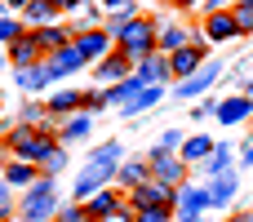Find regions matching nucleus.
<instances>
[{"instance_id":"nucleus-1","label":"nucleus","mask_w":253,"mask_h":222,"mask_svg":"<svg viewBox=\"0 0 253 222\" xmlns=\"http://www.w3.org/2000/svg\"><path fill=\"white\" fill-rule=\"evenodd\" d=\"M116 174H120V142H107V147H98V151L89 156V165L80 169V178H76V196H80V200L98 196Z\"/></svg>"},{"instance_id":"nucleus-2","label":"nucleus","mask_w":253,"mask_h":222,"mask_svg":"<svg viewBox=\"0 0 253 222\" xmlns=\"http://www.w3.org/2000/svg\"><path fill=\"white\" fill-rule=\"evenodd\" d=\"M156 22H160V18H138V13H133V18L120 27L116 44H120V53H125L133 67H138L142 58H151V53H156Z\"/></svg>"},{"instance_id":"nucleus-3","label":"nucleus","mask_w":253,"mask_h":222,"mask_svg":"<svg viewBox=\"0 0 253 222\" xmlns=\"http://www.w3.org/2000/svg\"><path fill=\"white\" fill-rule=\"evenodd\" d=\"M9 147H13V156L18 160H31V165H40L58 142L49 138V129H27V125H13L9 129Z\"/></svg>"},{"instance_id":"nucleus-4","label":"nucleus","mask_w":253,"mask_h":222,"mask_svg":"<svg viewBox=\"0 0 253 222\" xmlns=\"http://www.w3.org/2000/svg\"><path fill=\"white\" fill-rule=\"evenodd\" d=\"M173 196H178V187L151 178V182H142L138 191H129L125 200H129V209H173Z\"/></svg>"},{"instance_id":"nucleus-5","label":"nucleus","mask_w":253,"mask_h":222,"mask_svg":"<svg viewBox=\"0 0 253 222\" xmlns=\"http://www.w3.org/2000/svg\"><path fill=\"white\" fill-rule=\"evenodd\" d=\"M147 160H151V178H160V182H169V187H182V182H187V165H182V156H178V151L151 147V151H147Z\"/></svg>"},{"instance_id":"nucleus-6","label":"nucleus","mask_w":253,"mask_h":222,"mask_svg":"<svg viewBox=\"0 0 253 222\" xmlns=\"http://www.w3.org/2000/svg\"><path fill=\"white\" fill-rule=\"evenodd\" d=\"M173 209H178V214H209V209H213L209 182H182L178 196H173Z\"/></svg>"},{"instance_id":"nucleus-7","label":"nucleus","mask_w":253,"mask_h":222,"mask_svg":"<svg viewBox=\"0 0 253 222\" xmlns=\"http://www.w3.org/2000/svg\"><path fill=\"white\" fill-rule=\"evenodd\" d=\"M187 44H196V36H191L182 22H156V53L173 58V53L187 49Z\"/></svg>"},{"instance_id":"nucleus-8","label":"nucleus","mask_w":253,"mask_h":222,"mask_svg":"<svg viewBox=\"0 0 253 222\" xmlns=\"http://www.w3.org/2000/svg\"><path fill=\"white\" fill-rule=\"evenodd\" d=\"M205 62H209V58H205V44L196 40V44H187V49H178V53L169 58V71H173V80L182 85V80H191Z\"/></svg>"},{"instance_id":"nucleus-9","label":"nucleus","mask_w":253,"mask_h":222,"mask_svg":"<svg viewBox=\"0 0 253 222\" xmlns=\"http://www.w3.org/2000/svg\"><path fill=\"white\" fill-rule=\"evenodd\" d=\"M84 209H89V218H93V222H116V218H120V209H125V196L111 191V187H102L98 196L84 200Z\"/></svg>"},{"instance_id":"nucleus-10","label":"nucleus","mask_w":253,"mask_h":222,"mask_svg":"<svg viewBox=\"0 0 253 222\" xmlns=\"http://www.w3.org/2000/svg\"><path fill=\"white\" fill-rule=\"evenodd\" d=\"M22 214L31 222H40L44 214H53V182H49V178L31 182V191H27V200H22Z\"/></svg>"},{"instance_id":"nucleus-11","label":"nucleus","mask_w":253,"mask_h":222,"mask_svg":"<svg viewBox=\"0 0 253 222\" xmlns=\"http://www.w3.org/2000/svg\"><path fill=\"white\" fill-rule=\"evenodd\" d=\"M236 36H240V27H236V13H231V9L205 13V40H213V44H227V40H236Z\"/></svg>"},{"instance_id":"nucleus-12","label":"nucleus","mask_w":253,"mask_h":222,"mask_svg":"<svg viewBox=\"0 0 253 222\" xmlns=\"http://www.w3.org/2000/svg\"><path fill=\"white\" fill-rule=\"evenodd\" d=\"M245 120H253V98L249 93H236V98L218 102V125H222V129H236V125H245Z\"/></svg>"},{"instance_id":"nucleus-13","label":"nucleus","mask_w":253,"mask_h":222,"mask_svg":"<svg viewBox=\"0 0 253 222\" xmlns=\"http://www.w3.org/2000/svg\"><path fill=\"white\" fill-rule=\"evenodd\" d=\"M218 76H222V62H205L191 80H182V85H178V98H187V102H191V98H200L205 89H213V80H218Z\"/></svg>"},{"instance_id":"nucleus-14","label":"nucleus","mask_w":253,"mask_h":222,"mask_svg":"<svg viewBox=\"0 0 253 222\" xmlns=\"http://www.w3.org/2000/svg\"><path fill=\"white\" fill-rule=\"evenodd\" d=\"M133 76H138V85L147 89V85H165L173 71H169V58H165V53H151V58H142V62L133 67Z\"/></svg>"},{"instance_id":"nucleus-15","label":"nucleus","mask_w":253,"mask_h":222,"mask_svg":"<svg viewBox=\"0 0 253 222\" xmlns=\"http://www.w3.org/2000/svg\"><path fill=\"white\" fill-rule=\"evenodd\" d=\"M116 182H120L125 191H138L142 182H151V160H147V156L125 160V165H120V174H116Z\"/></svg>"},{"instance_id":"nucleus-16","label":"nucleus","mask_w":253,"mask_h":222,"mask_svg":"<svg viewBox=\"0 0 253 222\" xmlns=\"http://www.w3.org/2000/svg\"><path fill=\"white\" fill-rule=\"evenodd\" d=\"M213 147H218V142H213L209 133H196V138H187V142H182V151H178V156H182V165H187V169H191V165L200 169V165L213 156Z\"/></svg>"},{"instance_id":"nucleus-17","label":"nucleus","mask_w":253,"mask_h":222,"mask_svg":"<svg viewBox=\"0 0 253 222\" xmlns=\"http://www.w3.org/2000/svg\"><path fill=\"white\" fill-rule=\"evenodd\" d=\"M44 67H49V80H62V76H71V71L84 67V53H80L76 44H67V49L53 53V62H44Z\"/></svg>"},{"instance_id":"nucleus-18","label":"nucleus","mask_w":253,"mask_h":222,"mask_svg":"<svg viewBox=\"0 0 253 222\" xmlns=\"http://www.w3.org/2000/svg\"><path fill=\"white\" fill-rule=\"evenodd\" d=\"M71 44H76V49L84 53V62H89V58H102V53L111 49V31H80Z\"/></svg>"},{"instance_id":"nucleus-19","label":"nucleus","mask_w":253,"mask_h":222,"mask_svg":"<svg viewBox=\"0 0 253 222\" xmlns=\"http://www.w3.org/2000/svg\"><path fill=\"white\" fill-rule=\"evenodd\" d=\"M36 58H40V44H36V31H27L22 40H13L9 44V62L22 71V67H36Z\"/></svg>"},{"instance_id":"nucleus-20","label":"nucleus","mask_w":253,"mask_h":222,"mask_svg":"<svg viewBox=\"0 0 253 222\" xmlns=\"http://www.w3.org/2000/svg\"><path fill=\"white\" fill-rule=\"evenodd\" d=\"M231 160H236V151H231L227 142H218V147H213V156H209V160L200 165V174H205V178L213 182V178H222V174H231Z\"/></svg>"},{"instance_id":"nucleus-21","label":"nucleus","mask_w":253,"mask_h":222,"mask_svg":"<svg viewBox=\"0 0 253 222\" xmlns=\"http://www.w3.org/2000/svg\"><path fill=\"white\" fill-rule=\"evenodd\" d=\"M36 44H40V53H62V49H67V27H62V22L40 27V31H36Z\"/></svg>"},{"instance_id":"nucleus-22","label":"nucleus","mask_w":253,"mask_h":222,"mask_svg":"<svg viewBox=\"0 0 253 222\" xmlns=\"http://www.w3.org/2000/svg\"><path fill=\"white\" fill-rule=\"evenodd\" d=\"M133 76V62L125 58V53H111L107 62H98V80H111V85H120V80H129Z\"/></svg>"},{"instance_id":"nucleus-23","label":"nucleus","mask_w":253,"mask_h":222,"mask_svg":"<svg viewBox=\"0 0 253 222\" xmlns=\"http://www.w3.org/2000/svg\"><path fill=\"white\" fill-rule=\"evenodd\" d=\"M236 191H240V178H236V169H231V174H222V178H213V182H209V196H213V209L231 205V200H236Z\"/></svg>"},{"instance_id":"nucleus-24","label":"nucleus","mask_w":253,"mask_h":222,"mask_svg":"<svg viewBox=\"0 0 253 222\" xmlns=\"http://www.w3.org/2000/svg\"><path fill=\"white\" fill-rule=\"evenodd\" d=\"M160 98H165V85H147V89H142L138 98H129V102L120 107V111H125V116H138V111H147V107H156Z\"/></svg>"},{"instance_id":"nucleus-25","label":"nucleus","mask_w":253,"mask_h":222,"mask_svg":"<svg viewBox=\"0 0 253 222\" xmlns=\"http://www.w3.org/2000/svg\"><path fill=\"white\" fill-rule=\"evenodd\" d=\"M89 129H93V125H89V116H71V120L62 125V133H58V142H62V147L84 142V138H89Z\"/></svg>"},{"instance_id":"nucleus-26","label":"nucleus","mask_w":253,"mask_h":222,"mask_svg":"<svg viewBox=\"0 0 253 222\" xmlns=\"http://www.w3.org/2000/svg\"><path fill=\"white\" fill-rule=\"evenodd\" d=\"M18 85L40 93V89L49 85V67H44V62H36V67H22V71H18Z\"/></svg>"},{"instance_id":"nucleus-27","label":"nucleus","mask_w":253,"mask_h":222,"mask_svg":"<svg viewBox=\"0 0 253 222\" xmlns=\"http://www.w3.org/2000/svg\"><path fill=\"white\" fill-rule=\"evenodd\" d=\"M142 93V85H138V76H129V80H120V85H111L107 89V102H116V107H125L129 98H138Z\"/></svg>"},{"instance_id":"nucleus-28","label":"nucleus","mask_w":253,"mask_h":222,"mask_svg":"<svg viewBox=\"0 0 253 222\" xmlns=\"http://www.w3.org/2000/svg\"><path fill=\"white\" fill-rule=\"evenodd\" d=\"M76 107H84V93H80V89H62V93H53V98H49V111H53V116L76 111Z\"/></svg>"},{"instance_id":"nucleus-29","label":"nucleus","mask_w":253,"mask_h":222,"mask_svg":"<svg viewBox=\"0 0 253 222\" xmlns=\"http://www.w3.org/2000/svg\"><path fill=\"white\" fill-rule=\"evenodd\" d=\"M4 182H9V187H27V182H36V165H31V160H13V165L4 169Z\"/></svg>"},{"instance_id":"nucleus-30","label":"nucleus","mask_w":253,"mask_h":222,"mask_svg":"<svg viewBox=\"0 0 253 222\" xmlns=\"http://www.w3.org/2000/svg\"><path fill=\"white\" fill-rule=\"evenodd\" d=\"M53 13H58V9H53L49 0H31V4H27V22H36V31H40V27H49V18H53Z\"/></svg>"},{"instance_id":"nucleus-31","label":"nucleus","mask_w":253,"mask_h":222,"mask_svg":"<svg viewBox=\"0 0 253 222\" xmlns=\"http://www.w3.org/2000/svg\"><path fill=\"white\" fill-rule=\"evenodd\" d=\"M231 13H236V27H240V36H249V31H253V4H249V0H240Z\"/></svg>"},{"instance_id":"nucleus-32","label":"nucleus","mask_w":253,"mask_h":222,"mask_svg":"<svg viewBox=\"0 0 253 222\" xmlns=\"http://www.w3.org/2000/svg\"><path fill=\"white\" fill-rule=\"evenodd\" d=\"M27 31H22V22H13V18H0V44H13V40H22Z\"/></svg>"},{"instance_id":"nucleus-33","label":"nucleus","mask_w":253,"mask_h":222,"mask_svg":"<svg viewBox=\"0 0 253 222\" xmlns=\"http://www.w3.org/2000/svg\"><path fill=\"white\" fill-rule=\"evenodd\" d=\"M133 222H173V209H133Z\"/></svg>"},{"instance_id":"nucleus-34","label":"nucleus","mask_w":253,"mask_h":222,"mask_svg":"<svg viewBox=\"0 0 253 222\" xmlns=\"http://www.w3.org/2000/svg\"><path fill=\"white\" fill-rule=\"evenodd\" d=\"M62 165H67V156H62V142H58V147H53V151H49V156L40 160V169H44V174H58Z\"/></svg>"},{"instance_id":"nucleus-35","label":"nucleus","mask_w":253,"mask_h":222,"mask_svg":"<svg viewBox=\"0 0 253 222\" xmlns=\"http://www.w3.org/2000/svg\"><path fill=\"white\" fill-rule=\"evenodd\" d=\"M58 222H93L84 205H71V209H58Z\"/></svg>"},{"instance_id":"nucleus-36","label":"nucleus","mask_w":253,"mask_h":222,"mask_svg":"<svg viewBox=\"0 0 253 222\" xmlns=\"http://www.w3.org/2000/svg\"><path fill=\"white\" fill-rule=\"evenodd\" d=\"M182 142H187V138H182V129H169L156 147H165V151H182Z\"/></svg>"},{"instance_id":"nucleus-37","label":"nucleus","mask_w":253,"mask_h":222,"mask_svg":"<svg viewBox=\"0 0 253 222\" xmlns=\"http://www.w3.org/2000/svg\"><path fill=\"white\" fill-rule=\"evenodd\" d=\"M84 107H89V111H102V107H107V93H84Z\"/></svg>"},{"instance_id":"nucleus-38","label":"nucleus","mask_w":253,"mask_h":222,"mask_svg":"<svg viewBox=\"0 0 253 222\" xmlns=\"http://www.w3.org/2000/svg\"><path fill=\"white\" fill-rule=\"evenodd\" d=\"M9 218V182H4V178H0V222Z\"/></svg>"},{"instance_id":"nucleus-39","label":"nucleus","mask_w":253,"mask_h":222,"mask_svg":"<svg viewBox=\"0 0 253 222\" xmlns=\"http://www.w3.org/2000/svg\"><path fill=\"white\" fill-rule=\"evenodd\" d=\"M240 165H253V138L245 142V147H240Z\"/></svg>"},{"instance_id":"nucleus-40","label":"nucleus","mask_w":253,"mask_h":222,"mask_svg":"<svg viewBox=\"0 0 253 222\" xmlns=\"http://www.w3.org/2000/svg\"><path fill=\"white\" fill-rule=\"evenodd\" d=\"M173 222H205V214H178L173 209Z\"/></svg>"},{"instance_id":"nucleus-41","label":"nucleus","mask_w":253,"mask_h":222,"mask_svg":"<svg viewBox=\"0 0 253 222\" xmlns=\"http://www.w3.org/2000/svg\"><path fill=\"white\" fill-rule=\"evenodd\" d=\"M98 4H102V9H116V13H120V9H129V0H98Z\"/></svg>"},{"instance_id":"nucleus-42","label":"nucleus","mask_w":253,"mask_h":222,"mask_svg":"<svg viewBox=\"0 0 253 222\" xmlns=\"http://www.w3.org/2000/svg\"><path fill=\"white\" fill-rule=\"evenodd\" d=\"M218 9H227V0H205V13H218Z\"/></svg>"},{"instance_id":"nucleus-43","label":"nucleus","mask_w":253,"mask_h":222,"mask_svg":"<svg viewBox=\"0 0 253 222\" xmlns=\"http://www.w3.org/2000/svg\"><path fill=\"white\" fill-rule=\"evenodd\" d=\"M49 4H53V9H76L80 0H49Z\"/></svg>"},{"instance_id":"nucleus-44","label":"nucleus","mask_w":253,"mask_h":222,"mask_svg":"<svg viewBox=\"0 0 253 222\" xmlns=\"http://www.w3.org/2000/svg\"><path fill=\"white\" fill-rule=\"evenodd\" d=\"M231 222H253V214H231Z\"/></svg>"},{"instance_id":"nucleus-45","label":"nucleus","mask_w":253,"mask_h":222,"mask_svg":"<svg viewBox=\"0 0 253 222\" xmlns=\"http://www.w3.org/2000/svg\"><path fill=\"white\" fill-rule=\"evenodd\" d=\"M4 62H9V49H0V71H4Z\"/></svg>"},{"instance_id":"nucleus-46","label":"nucleus","mask_w":253,"mask_h":222,"mask_svg":"<svg viewBox=\"0 0 253 222\" xmlns=\"http://www.w3.org/2000/svg\"><path fill=\"white\" fill-rule=\"evenodd\" d=\"M173 4H178V9H191V4H196V0H173Z\"/></svg>"},{"instance_id":"nucleus-47","label":"nucleus","mask_w":253,"mask_h":222,"mask_svg":"<svg viewBox=\"0 0 253 222\" xmlns=\"http://www.w3.org/2000/svg\"><path fill=\"white\" fill-rule=\"evenodd\" d=\"M245 93H249V98H253V80H249V85H245Z\"/></svg>"},{"instance_id":"nucleus-48","label":"nucleus","mask_w":253,"mask_h":222,"mask_svg":"<svg viewBox=\"0 0 253 222\" xmlns=\"http://www.w3.org/2000/svg\"><path fill=\"white\" fill-rule=\"evenodd\" d=\"M9 4H31V0H9Z\"/></svg>"},{"instance_id":"nucleus-49","label":"nucleus","mask_w":253,"mask_h":222,"mask_svg":"<svg viewBox=\"0 0 253 222\" xmlns=\"http://www.w3.org/2000/svg\"><path fill=\"white\" fill-rule=\"evenodd\" d=\"M249 4H253V0H249Z\"/></svg>"},{"instance_id":"nucleus-50","label":"nucleus","mask_w":253,"mask_h":222,"mask_svg":"<svg viewBox=\"0 0 253 222\" xmlns=\"http://www.w3.org/2000/svg\"><path fill=\"white\" fill-rule=\"evenodd\" d=\"M27 222H31V218H27Z\"/></svg>"}]
</instances>
